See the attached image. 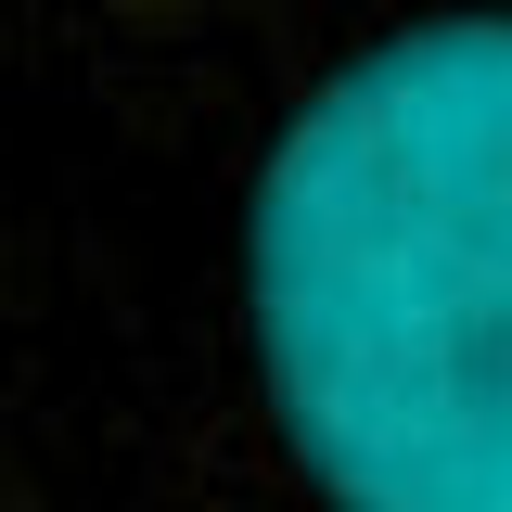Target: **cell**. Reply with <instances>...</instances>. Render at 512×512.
<instances>
[{"label":"cell","instance_id":"1","mask_svg":"<svg viewBox=\"0 0 512 512\" xmlns=\"http://www.w3.org/2000/svg\"><path fill=\"white\" fill-rule=\"evenodd\" d=\"M244 359L320 512H512V0L397 13L269 116Z\"/></svg>","mask_w":512,"mask_h":512}]
</instances>
